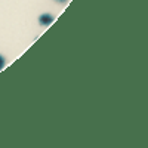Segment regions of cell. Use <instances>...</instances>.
<instances>
[{"instance_id": "obj_1", "label": "cell", "mask_w": 148, "mask_h": 148, "mask_svg": "<svg viewBox=\"0 0 148 148\" xmlns=\"http://www.w3.org/2000/svg\"><path fill=\"white\" fill-rule=\"evenodd\" d=\"M39 22L42 24L43 27H46V25H51V24L53 22V16H52L51 14H43V15H40Z\"/></svg>"}, {"instance_id": "obj_2", "label": "cell", "mask_w": 148, "mask_h": 148, "mask_svg": "<svg viewBox=\"0 0 148 148\" xmlns=\"http://www.w3.org/2000/svg\"><path fill=\"white\" fill-rule=\"evenodd\" d=\"M3 67H5V58L0 55V70H3Z\"/></svg>"}, {"instance_id": "obj_3", "label": "cell", "mask_w": 148, "mask_h": 148, "mask_svg": "<svg viewBox=\"0 0 148 148\" xmlns=\"http://www.w3.org/2000/svg\"><path fill=\"white\" fill-rule=\"evenodd\" d=\"M58 2H59V3H65V2H67V0H58Z\"/></svg>"}]
</instances>
